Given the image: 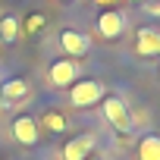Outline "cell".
Segmentation results:
<instances>
[{"mask_svg": "<svg viewBox=\"0 0 160 160\" xmlns=\"http://www.w3.org/2000/svg\"><path fill=\"white\" fill-rule=\"evenodd\" d=\"M98 101H104V85L101 82L85 78V82H72L69 85V104L72 107H94Z\"/></svg>", "mask_w": 160, "mask_h": 160, "instance_id": "cell-1", "label": "cell"}, {"mask_svg": "<svg viewBox=\"0 0 160 160\" xmlns=\"http://www.w3.org/2000/svg\"><path fill=\"white\" fill-rule=\"evenodd\" d=\"M104 119L113 126V129H119V132H129L132 129V110L126 107V101L122 98H104Z\"/></svg>", "mask_w": 160, "mask_h": 160, "instance_id": "cell-2", "label": "cell"}, {"mask_svg": "<svg viewBox=\"0 0 160 160\" xmlns=\"http://www.w3.org/2000/svg\"><path fill=\"white\" fill-rule=\"evenodd\" d=\"M47 82L57 88H69L72 82H78V63L75 60H57L47 69Z\"/></svg>", "mask_w": 160, "mask_h": 160, "instance_id": "cell-3", "label": "cell"}, {"mask_svg": "<svg viewBox=\"0 0 160 160\" xmlns=\"http://www.w3.org/2000/svg\"><path fill=\"white\" fill-rule=\"evenodd\" d=\"M98 32H101V38H107V41H119L122 32H126V16H122L119 10H104V13L98 16Z\"/></svg>", "mask_w": 160, "mask_h": 160, "instance_id": "cell-4", "label": "cell"}, {"mask_svg": "<svg viewBox=\"0 0 160 160\" xmlns=\"http://www.w3.org/2000/svg\"><path fill=\"white\" fill-rule=\"evenodd\" d=\"M60 50L66 57H85L91 50V38L85 32H75V28H66L60 32Z\"/></svg>", "mask_w": 160, "mask_h": 160, "instance_id": "cell-5", "label": "cell"}, {"mask_svg": "<svg viewBox=\"0 0 160 160\" xmlns=\"http://www.w3.org/2000/svg\"><path fill=\"white\" fill-rule=\"evenodd\" d=\"M135 53L138 57H157L160 53V32L154 25L135 28Z\"/></svg>", "mask_w": 160, "mask_h": 160, "instance_id": "cell-6", "label": "cell"}, {"mask_svg": "<svg viewBox=\"0 0 160 160\" xmlns=\"http://www.w3.org/2000/svg\"><path fill=\"white\" fill-rule=\"evenodd\" d=\"M13 138H16L19 144H25V148L38 144V138H41V129H38L35 116H16V122H13Z\"/></svg>", "mask_w": 160, "mask_h": 160, "instance_id": "cell-7", "label": "cell"}, {"mask_svg": "<svg viewBox=\"0 0 160 160\" xmlns=\"http://www.w3.org/2000/svg\"><path fill=\"white\" fill-rule=\"evenodd\" d=\"M91 148H94V135H75L72 141H66L63 160H85L91 157Z\"/></svg>", "mask_w": 160, "mask_h": 160, "instance_id": "cell-8", "label": "cell"}, {"mask_svg": "<svg viewBox=\"0 0 160 160\" xmlns=\"http://www.w3.org/2000/svg\"><path fill=\"white\" fill-rule=\"evenodd\" d=\"M3 101L7 104H19V101H25L28 94H32V88H28V82L25 78H10V82H3Z\"/></svg>", "mask_w": 160, "mask_h": 160, "instance_id": "cell-9", "label": "cell"}, {"mask_svg": "<svg viewBox=\"0 0 160 160\" xmlns=\"http://www.w3.org/2000/svg\"><path fill=\"white\" fill-rule=\"evenodd\" d=\"M22 38V28H19V19L13 13H7L3 19H0V41L3 44H16Z\"/></svg>", "mask_w": 160, "mask_h": 160, "instance_id": "cell-10", "label": "cell"}, {"mask_svg": "<svg viewBox=\"0 0 160 160\" xmlns=\"http://www.w3.org/2000/svg\"><path fill=\"white\" fill-rule=\"evenodd\" d=\"M138 160H160V138L157 135H141V141H138Z\"/></svg>", "mask_w": 160, "mask_h": 160, "instance_id": "cell-11", "label": "cell"}, {"mask_svg": "<svg viewBox=\"0 0 160 160\" xmlns=\"http://www.w3.org/2000/svg\"><path fill=\"white\" fill-rule=\"evenodd\" d=\"M44 25H47V16L44 13H32L28 19H25V25H19L25 35H38V32H44Z\"/></svg>", "mask_w": 160, "mask_h": 160, "instance_id": "cell-12", "label": "cell"}, {"mask_svg": "<svg viewBox=\"0 0 160 160\" xmlns=\"http://www.w3.org/2000/svg\"><path fill=\"white\" fill-rule=\"evenodd\" d=\"M44 126L50 132H66V116L57 113V110H50V113H44Z\"/></svg>", "mask_w": 160, "mask_h": 160, "instance_id": "cell-13", "label": "cell"}, {"mask_svg": "<svg viewBox=\"0 0 160 160\" xmlns=\"http://www.w3.org/2000/svg\"><path fill=\"white\" fill-rule=\"evenodd\" d=\"M141 7H144V13H148L151 19H157V16H160V7H157V3H151V0H144Z\"/></svg>", "mask_w": 160, "mask_h": 160, "instance_id": "cell-14", "label": "cell"}, {"mask_svg": "<svg viewBox=\"0 0 160 160\" xmlns=\"http://www.w3.org/2000/svg\"><path fill=\"white\" fill-rule=\"evenodd\" d=\"M85 160H104V157H85Z\"/></svg>", "mask_w": 160, "mask_h": 160, "instance_id": "cell-15", "label": "cell"}, {"mask_svg": "<svg viewBox=\"0 0 160 160\" xmlns=\"http://www.w3.org/2000/svg\"><path fill=\"white\" fill-rule=\"evenodd\" d=\"M138 3H144V0H138Z\"/></svg>", "mask_w": 160, "mask_h": 160, "instance_id": "cell-16", "label": "cell"}]
</instances>
